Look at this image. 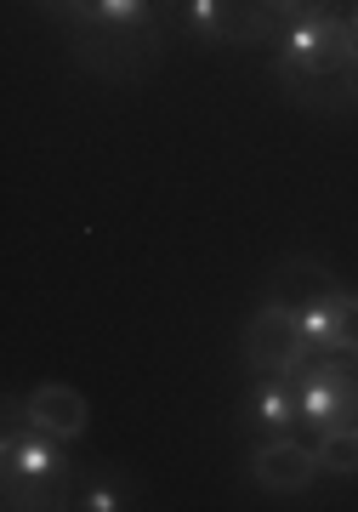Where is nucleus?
I'll return each instance as SVG.
<instances>
[{
    "instance_id": "f257e3e1",
    "label": "nucleus",
    "mask_w": 358,
    "mask_h": 512,
    "mask_svg": "<svg viewBox=\"0 0 358 512\" xmlns=\"http://www.w3.org/2000/svg\"><path fill=\"white\" fill-rule=\"evenodd\" d=\"M296 416L313 433L358 421V376L347 353H307L302 359V370H296Z\"/></svg>"
},
{
    "instance_id": "f03ea898",
    "label": "nucleus",
    "mask_w": 358,
    "mask_h": 512,
    "mask_svg": "<svg viewBox=\"0 0 358 512\" xmlns=\"http://www.w3.org/2000/svg\"><path fill=\"white\" fill-rule=\"evenodd\" d=\"M245 365L256 370V376H296L307 359L302 348V330H296V308H290L285 296H262V308L251 313V325H245Z\"/></svg>"
},
{
    "instance_id": "7ed1b4c3",
    "label": "nucleus",
    "mask_w": 358,
    "mask_h": 512,
    "mask_svg": "<svg viewBox=\"0 0 358 512\" xmlns=\"http://www.w3.org/2000/svg\"><path fill=\"white\" fill-rule=\"evenodd\" d=\"M0 450H6V495H12V507H23V490L35 495V507H52V478H63V467H69L63 439L40 433V427H29V433L6 427Z\"/></svg>"
},
{
    "instance_id": "20e7f679",
    "label": "nucleus",
    "mask_w": 358,
    "mask_h": 512,
    "mask_svg": "<svg viewBox=\"0 0 358 512\" xmlns=\"http://www.w3.org/2000/svg\"><path fill=\"white\" fill-rule=\"evenodd\" d=\"M319 473H324L319 450L313 444H296L290 433H273L268 444H256V456H251V478L268 495H302Z\"/></svg>"
},
{
    "instance_id": "39448f33",
    "label": "nucleus",
    "mask_w": 358,
    "mask_h": 512,
    "mask_svg": "<svg viewBox=\"0 0 358 512\" xmlns=\"http://www.w3.org/2000/svg\"><path fill=\"white\" fill-rule=\"evenodd\" d=\"M23 421L29 427H40V433H52V439H80L86 433V399L74 393V387H63V382H40L29 399H23Z\"/></svg>"
},
{
    "instance_id": "423d86ee",
    "label": "nucleus",
    "mask_w": 358,
    "mask_h": 512,
    "mask_svg": "<svg viewBox=\"0 0 358 512\" xmlns=\"http://www.w3.org/2000/svg\"><path fill=\"white\" fill-rule=\"evenodd\" d=\"M251 421L262 427V433H290L296 427V376H256L251 387Z\"/></svg>"
},
{
    "instance_id": "0eeeda50",
    "label": "nucleus",
    "mask_w": 358,
    "mask_h": 512,
    "mask_svg": "<svg viewBox=\"0 0 358 512\" xmlns=\"http://www.w3.org/2000/svg\"><path fill=\"white\" fill-rule=\"evenodd\" d=\"M336 296H341V285L296 308V330H302V348H307V353H330V348H336V325H341Z\"/></svg>"
},
{
    "instance_id": "6e6552de",
    "label": "nucleus",
    "mask_w": 358,
    "mask_h": 512,
    "mask_svg": "<svg viewBox=\"0 0 358 512\" xmlns=\"http://www.w3.org/2000/svg\"><path fill=\"white\" fill-rule=\"evenodd\" d=\"M313 450H319V467H324V473H336V478L358 473V421H341V427H324Z\"/></svg>"
},
{
    "instance_id": "1a4fd4ad",
    "label": "nucleus",
    "mask_w": 358,
    "mask_h": 512,
    "mask_svg": "<svg viewBox=\"0 0 358 512\" xmlns=\"http://www.w3.org/2000/svg\"><path fill=\"white\" fill-rule=\"evenodd\" d=\"M222 18H228V0H182V23L194 40L222 46Z\"/></svg>"
},
{
    "instance_id": "9d476101",
    "label": "nucleus",
    "mask_w": 358,
    "mask_h": 512,
    "mask_svg": "<svg viewBox=\"0 0 358 512\" xmlns=\"http://www.w3.org/2000/svg\"><path fill=\"white\" fill-rule=\"evenodd\" d=\"M97 23H114V29H143L154 23V0H91Z\"/></svg>"
},
{
    "instance_id": "9b49d317",
    "label": "nucleus",
    "mask_w": 358,
    "mask_h": 512,
    "mask_svg": "<svg viewBox=\"0 0 358 512\" xmlns=\"http://www.w3.org/2000/svg\"><path fill=\"white\" fill-rule=\"evenodd\" d=\"M336 313H341V325H336V348L330 353H347V359L358 365V291H341Z\"/></svg>"
},
{
    "instance_id": "f8f14e48",
    "label": "nucleus",
    "mask_w": 358,
    "mask_h": 512,
    "mask_svg": "<svg viewBox=\"0 0 358 512\" xmlns=\"http://www.w3.org/2000/svg\"><path fill=\"white\" fill-rule=\"evenodd\" d=\"M80 507L86 512H114V507H126V490H114V484H86V490H80Z\"/></svg>"
},
{
    "instance_id": "ddd939ff",
    "label": "nucleus",
    "mask_w": 358,
    "mask_h": 512,
    "mask_svg": "<svg viewBox=\"0 0 358 512\" xmlns=\"http://www.w3.org/2000/svg\"><path fill=\"white\" fill-rule=\"evenodd\" d=\"M262 6H268V12H273V18H279V23H290V18H296V12H307L313 0H262Z\"/></svg>"
},
{
    "instance_id": "4468645a",
    "label": "nucleus",
    "mask_w": 358,
    "mask_h": 512,
    "mask_svg": "<svg viewBox=\"0 0 358 512\" xmlns=\"http://www.w3.org/2000/svg\"><path fill=\"white\" fill-rule=\"evenodd\" d=\"M347 29H353V52H358V6H353V18H347Z\"/></svg>"
}]
</instances>
